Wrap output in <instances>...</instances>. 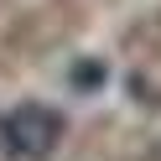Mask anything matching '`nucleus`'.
Masks as SVG:
<instances>
[{"mask_svg":"<svg viewBox=\"0 0 161 161\" xmlns=\"http://www.w3.org/2000/svg\"><path fill=\"white\" fill-rule=\"evenodd\" d=\"M68 140V114L52 104H16L0 114V161H47Z\"/></svg>","mask_w":161,"mask_h":161,"instance_id":"1","label":"nucleus"}]
</instances>
